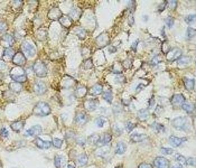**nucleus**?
Returning a JSON list of instances; mask_svg holds the SVG:
<instances>
[{"label":"nucleus","instance_id":"nucleus-1","mask_svg":"<svg viewBox=\"0 0 224 168\" xmlns=\"http://www.w3.org/2000/svg\"><path fill=\"white\" fill-rule=\"evenodd\" d=\"M51 113V108L50 105L46 102L39 101L38 102L33 110L34 115L39 117H45L48 116Z\"/></svg>","mask_w":224,"mask_h":168},{"label":"nucleus","instance_id":"nucleus-2","mask_svg":"<svg viewBox=\"0 0 224 168\" xmlns=\"http://www.w3.org/2000/svg\"><path fill=\"white\" fill-rule=\"evenodd\" d=\"M171 124L175 129L180 130H188L190 126L189 121L186 117L175 118L171 121Z\"/></svg>","mask_w":224,"mask_h":168},{"label":"nucleus","instance_id":"nucleus-3","mask_svg":"<svg viewBox=\"0 0 224 168\" xmlns=\"http://www.w3.org/2000/svg\"><path fill=\"white\" fill-rule=\"evenodd\" d=\"M34 72L39 77H44L47 75L48 70L45 64L41 61L38 60L33 65Z\"/></svg>","mask_w":224,"mask_h":168},{"label":"nucleus","instance_id":"nucleus-4","mask_svg":"<svg viewBox=\"0 0 224 168\" xmlns=\"http://www.w3.org/2000/svg\"><path fill=\"white\" fill-rule=\"evenodd\" d=\"M21 52L28 57H33L36 54L35 47L27 41L23 42L21 44Z\"/></svg>","mask_w":224,"mask_h":168},{"label":"nucleus","instance_id":"nucleus-5","mask_svg":"<svg viewBox=\"0 0 224 168\" xmlns=\"http://www.w3.org/2000/svg\"><path fill=\"white\" fill-rule=\"evenodd\" d=\"M182 52L179 48H175L169 51L166 55V58L169 61H174L181 57Z\"/></svg>","mask_w":224,"mask_h":168},{"label":"nucleus","instance_id":"nucleus-6","mask_svg":"<svg viewBox=\"0 0 224 168\" xmlns=\"http://www.w3.org/2000/svg\"><path fill=\"white\" fill-rule=\"evenodd\" d=\"M48 90L46 84L42 81H37L34 85V91L38 95H43Z\"/></svg>","mask_w":224,"mask_h":168},{"label":"nucleus","instance_id":"nucleus-7","mask_svg":"<svg viewBox=\"0 0 224 168\" xmlns=\"http://www.w3.org/2000/svg\"><path fill=\"white\" fill-rule=\"evenodd\" d=\"M154 164L157 168H170V161L164 157L156 158L154 160Z\"/></svg>","mask_w":224,"mask_h":168},{"label":"nucleus","instance_id":"nucleus-8","mask_svg":"<svg viewBox=\"0 0 224 168\" xmlns=\"http://www.w3.org/2000/svg\"><path fill=\"white\" fill-rule=\"evenodd\" d=\"M13 63L19 66H24L26 63V57L21 52H18L14 56Z\"/></svg>","mask_w":224,"mask_h":168},{"label":"nucleus","instance_id":"nucleus-9","mask_svg":"<svg viewBox=\"0 0 224 168\" xmlns=\"http://www.w3.org/2000/svg\"><path fill=\"white\" fill-rule=\"evenodd\" d=\"M34 143L38 148L41 149H48L52 146V142L50 141H43L42 139L37 137L34 141Z\"/></svg>","mask_w":224,"mask_h":168},{"label":"nucleus","instance_id":"nucleus-10","mask_svg":"<svg viewBox=\"0 0 224 168\" xmlns=\"http://www.w3.org/2000/svg\"><path fill=\"white\" fill-rule=\"evenodd\" d=\"M83 106L89 111H94L98 107V100L96 99H90L85 101Z\"/></svg>","mask_w":224,"mask_h":168},{"label":"nucleus","instance_id":"nucleus-11","mask_svg":"<svg viewBox=\"0 0 224 168\" xmlns=\"http://www.w3.org/2000/svg\"><path fill=\"white\" fill-rule=\"evenodd\" d=\"M42 127L39 125L32 127L29 130H26V133L30 136H37L42 133Z\"/></svg>","mask_w":224,"mask_h":168},{"label":"nucleus","instance_id":"nucleus-12","mask_svg":"<svg viewBox=\"0 0 224 168\" xmlns=\"http://www.w3.org/2000/svg\"><path fill=\"white\" fill-rule=\"evenodd\" d=\"M186 139L184 138H179L174 136H171L169 139L170 145L174 147H179Z\"/></svg>","mask_w":224,"mask_h":168},{"label":"nucleus","instance_id":"nucleus-13","mask_svg":"<svg viewBox=\"0 0 224 168\" xmlns=\"http://www.w3.org/2000/svg\"><path fill=\"white\" fill-rule=\"evenodd\" d=\"M75 120L77 124L80 125H83L86 124L88 121V117L85 113L80 112L76 115Z\"/></svg>","mask_w":224,"mask_h":168},{"label":"nucleus","instance_id":"nucleus-14","mask_svg":"<svg viewBox=\"0 0 224 168\" xmlns=\"http://www.w3.org/2000/svg\"><path fill=\"white\" fill-rule=\"evenodd\" d=\"M148 138V136L145 134H133L130 137L131 140L133 142H141Z\"/></svg>","mask_w":224,"mask_h":168},{"label":"nucleus","instance_id":"nucleus-15","mask_svg":"<svg viewBox=\"0 0 224 168\" xmlns=\"http://www.w3.org/2000/svg\"><path fill=\"white\" fill-rule=\"evenodd\" d=\"M25 124V121H19L14 122V123H13L10 125V127H11V129L14 131H15L17 132H20L24 128Z\"/></svg>","mask_w":224,"mask_h":168},{"label":"nucleus","instance_id":"nucleus-16","mask_svg":"<svg viewBox=\"0 0 224 168\" xmlns=\"http://www.w3.org/2000/svg\"><path fill=\"white\" fill-rule=\"evenodd\" d=\"M171 101L174 104H182L183 103L186 101V98L182 94H175L173 97Z\"/></svg>","mask_w":224,"mask_h":168},{"label":"nucleus","instance_id":"nucleus-17","mask_svg":"<svg viewBox=\"0 0 224 168\" xmlns=\"http://www.w3.org/2000/svg\"><path fill=\"white\" fill-rule=\"evenodd\" d=\"M183 81H184V86L188 90H193L194 89L195 85V81L194 79L184 77Z\"/></svg>","mask_w":224,"mask_h":168},{"label":"nucleus","instance_id":"nucleus-18","mask_svg":"<svg viewBox=\"0 0 224 168\" xmlns=\"http://www.w3.org/2000/svg\"><path fill=\"white\" fill-rule=\"evenodd\" d=\"M137 116H138V118H139L141 121H146V119H147L149 117V112L147 110H146V109H141V110H140L138 112Z\"/></svg>","mask_w":224,"mask_h":168},{"label":"nucleus","instance_id":"nucleus-19","mask_svg":"<svg viewBox=\"0 0 224 168\" xmlns=\"http://www.w3.org/2000/svg\"><path fill=\"white\" fill-rule=\"evenodd\" d=\"M88 161V156L86 154H82L77 158V163L80 166H83L87 164Z\"/></svg>","mask_w":224,"mask_h":168},{"label":"nucleus","instance_id":"nucleus-20","mask_svg":"<svg viewBox=\"0 0 224 168\" xmlns=\"http://www.w3.org/2000/svg\"><path fill=\"white\" fill-rule=\"evenodd\" d=\"M127 149L126 145L125 143L119 142L117 145L116 153L119 155H122L124 154Z\"/></svg>","mask_w":224,"mask_h":168},{"label":"nucleus","instance_id":"nucleus-21","mask_svg":"<svg viewBox=\"0 0 224 168\" xmlns=\"http://www.w3.org/2000/svg\"><path fill=\"white\" fill-rule=\"evenodd\" d=\"M10 76L13 80H14L15 81H16V82H18V83L24 82L27 80L26 76L25 75V74L21 75H15L11 74Z\"/></svg>","mask_w":224,"mask_h":168},{"label":"nucleus","instance_id":"nucleus-22","mask_svg":"<svg viewBox=\"0 0 224 168\" xmlns=\"http://www.w3.org/2000/svg\"><path fill=\"white\" fill-rule=\"evenodd\" d=\"M2 40L3 42H5L7 43L8 46H13V44H14V39L13 38V37L8 34H5L2 37Z\"/></svg>","mask_w":224,"mask_h":168},{"label":"nucleus","instance_id":"nucleus-23","mask_svg":"<svg viewBox=\"0 0 224 168\" xmlns=\"http://www.w3.org/2000/svg\"><path fill=\"white\" fill-rule=\"evenodd\" d=\"M182 109L187 112V113H191L194 110V105L189 102H186L185 101L182 104Z\"/></svg>","mask_w":224,"mask_h":168},{"label":"nucleus","instance_id":"nucleus-24","mask_svg":"<svg viewBox=\"0 0 224 168\" xmlns=\"http://www.w3.org/2000/svg\"><path fill=\"white\" fill-rule=\"evenodd\" d=\"M103 91V86L100 84H96L91 88V94L94 95H100Z\"/></svg>","mask_w":224,"mask_h":168},{"label":"nucleus","instance_id":"nucleus-25","mask_svg":"<svg viewBox=\"0 0 224 168\" xmlns=\"http://www.w3.org/2000/svg\"><path fill=\"white\" fill-rule=\"evenodd\" d=\"M192 62V58L189 56H184L180 57L178 60V63L181 65H187L190 64Z\"/></svg>","mask_w":224,"mask_h":168},{"label":"nucleus","instance_id":"nucleus-26","mask_svg":"<svg viewBox=\"0 0 224 168\" xmlns=\"http://www.w3.org/2000/svg\"><path fill=\"white\" fill-rule=\"evenodd\" d=\"M100 140V137L98 134H94L89 137L88 142L90 145H94L99 142Z\"/></svg>","mask_w":224,"mask_h":168},{"label":"nucleus","instance_id":"nucleus-27","mask_svg":"<svg viewBox=\"0 0 224 168\" xmlns=\"http://www.w3.org/2000/svg\"><path fill=\"white\" fill-rule=\"evenodd\" d=\"M195 33H196V30L195 28H193L192 27H188L186 35L187 39H190L195 36Z\"/></svg>","mask_w":224,"mask_h":168},{"label":"nucleus","instance_id":"nucleus-28","mask_svg":"<svg viewBox=\"0 0 224 168\" xmlns=\"http://www.w3.org/2000/svg\"><path fill=\"white\" fill-rule=\"evenodd\" d=\"M107 121V118L105 117H103V116L99 117L96 119L95 124L98 127H99L100 128H102L104 126Z\"/></svg>","mask_w":224,"mask_h":168},{"label":"nucleus","instance_id":"nucleus-29","mask_svg":"<svg viewBox=\"0 0 224 168\" xmlns=\"http://www.w3.org/2000/svg\"><path fill=\"white\" fill-rule=\"evenodd\" d=\"M10 88L15 92H19L21 90V85L18 82H11L10 84Z\"/></svg>","mask_w":224,"mask_h":168},{"label":"nucleus","instance_id":"nucleus-30","mask_svg":"<svg viewBox=\"0 0 224 168\" xmlns=\"http://www.w3.org/2000/svg\"><path fill=\"white\" fill-rule=\"evenodd\" d=\"M14 55H15V52H14V50H13L12 48H7L5 50L4 57H8V58L13 59Z\"/></svg>","mask_w":224,"mask_h":168},{"label":"nucleus","instance_id":"nucleus-31","mask_svg":"<svg viewBox=\"0 0 224 168\" xmlns=\"http://www.w3.org/2000/svg\"><path fill=\"white\" fill-rule=\"evenodd\" d=\"M195 14H189L185 17L184 21L187 24H192L195 21Z\"/></svg>","mask_w":224,"mask_h":168},{"label":"nucleus","instance_id":"nucleus-32","mask_svg":"<svg viewBox=\"0 0 224 168\" xmlns=\"http://www.w3.org/2000/svg\"><path fill=\"white\" fill-rule=\"evenodd\" d=\"M103 98L109 103H111L113 98L112 92L110 91H107L104 92Z\"/></svg>","mask_w":224,"mask_h":168},{"label":"nucleus","instance_id":"nucleus-33","mask_svg":"<svg viewBox=\"0 0 224 168\" xmlns=\"http://www.w3.org/2000/svg\"><path fill=\"white\" fill-rule=\"evenodd\" d=\"M110 150V147L108 146H105L103 147H101L98 151V155L103 156L105 155L107 153L109 152Z\"/></svg>","mask_w":224,"mask_h":168},{"label":"nucleus","instance_id":"nucleus-34","mask_svg":"<svg viewBox=\"0 0 224 168\" xmlns=\"http://www.w3.org/2000/svg\"><path fill=\"white\" fill-rule=\"evenodd\" d=\"M53 145L54 146V147H56V148H61L62 145L63 144V141L61 139H58V138H54L53 139V141H52V143Z\"/></svg>","mask_w":224,"mask_h":168},{"label":"nucleus","instance_id":"nucleus-35","mask_svg":"<svg viewBox=\"0 0 224 168\" xmlns=\"http://www.w3.org/2000/svg\"><path fill=\"white\" fill-rule=\"evenodd\" d=\"M153 128H154V130H156L158 132H161L164 130V126L162 125L161 124H159V123H154L152 125Z\"/></svg>","mask_w":224,"mask_h":168},{"label":"nucleus","instance_id":"nucleus-36","mask_svg":"<svg viewBox=\"0 0 224 168\" xmlns=\"http://www.w3.org/2000/svg\"><path fill=\"white\" fill-rule=\"evenodd\" d=\"M165 23L169 28H171L174 24V19L173 17H168L165 19Z\"/></svg>","mask_w":224,"mask_h":168},{"label":"nucleus","instance_id":"nucleus-37","mask_svg":"<svg viewBox=\"0 0 224 168\" xmlns=\"http://www.w3.org/2000/svg\"><path fill=\"white\" fill-rule=\"evenodd\" d=\"M112 139V135L109 134H106L104 135L103 139H102V143L103 144H107L111 141Z\"/></svg>","mask_w":224,"mask_h":168},{"label":"nucleus","instance_id":"nucleus-38","mask_svg":"<svg viewBox=\"0 0 224 168\" xmlns=\"http://www.w3.org/2000/svg\"><path fill=\"white\" fill-rule=\"evenodd\" d=\"M177 160L178 161L179 164L181 165L182 166L187 165V164H186V161H187V160H186V159L182 155H178V156L177 157Z\"/></svg>","mask_w":224,"mask_h":168},{"label":"nucleus","instance_id":"nucleus-39","mask_svg":"<svg viewBox=\"0 0 224 168\" xmlns=\"http://www.w3.org/2000/svg\"><path fill=\"white\" fill-rule=\"evenodd\" d=\"M54 165L56 168H61V159L59 156L56 155L54 158Z\"/></svg>","mask_w":224,"mask_h":168},{"label":"nucleus","instance_id":"nucleus-40","mask_svg":"<svg viewBox=\"0 0 224 168\" xmlns=\"http://www.w3.org/2000/svg\"><path fill=\"white\" fill-rule=\"evenodd\" d=\"M161 152L162 154L164 155H171L173 153V150L170 148H161Z\"/></svg>","mask_w":224,"mask_h":168},{"label":"nucleus","instance_id":"nucleus-41","mask_svg":"<svg viewBox=\"0 0 224 168\" xmlns=\"http://www.w3.org/2000/svg\"><path fill=\"white\" fill-rule=\"evenodd\" d=\"M8 29V25L4 21H0V33L4 32Z\"/></svg>","mask_w":224,"mask_h":168},{"label":"nucleus","instance_id":"nucleus-42","mask_svg":"<svg viewBox=\"0 0 224 168\" xmlns=\"http://www.w3.org/2000/svg\"><path fill=\"white\" fill-rule=\"evenodd\" d=\"M126 128L127 131L131 132V130H133V128H135V125L131 122H127V123L126 124Z\"/></svg>","mask_w":224,"mask_h":168},{"label":"nucleus","instance_id":"nucleus-43","mask_svg":"<svg viewBox=\"0 0 224 168\" xmlns=\"http://www.w3.org/2000/svg\"><path fill=\"white\" fill-rule=\"evenodd\" d=\"M186 164L188 165L193 166L195 165V160L193 158H189L186 161Z\"/></svg>","mask_w":224,"mask_h":168},{"label":"nucleus","instance_id":"nucleus-44","mask_svg":"<svg viewBox=\"0 0 224 168\" xmlns=\"http://www.w3.org/2000/svg\"><path fill=\"white\" fill-rule=\"evenodd\" d=\"M138 168H153L151 164L147 163H141L139 165Z\"/></svg>","mask_w":224,"mask_h":168},{"label":"nucleus","instance_id":"nucleus-45","mask_svg":"<svg viewBox=\"0 0 224 168\" xmlns=\"http://www.w3.org/2000/svg\"><path fill=\"white\" fill-rule=\"evenodd\" d=\"M1 136H3L4 137H8V130H7L5 128H3L1 130Z\"/></svg>","mask_w":224,"mask_h":168},{"label":"nucleus","instance_id":"nucleus-46","mask_svg":"<svg viewBox=\"0 0 224 168\" xmlns=\"http://www.w3.org/2000/svg\"><path fill=\"white\" fill-rule=\"evenodd\" d=\"M77 142L78 143V144H79V145L83 146V145H85V143L86 142V141L83 138H78V139L77 140Z\"/></svg>","mask_w":224,"mask_h":168},{"label":"nucleus","instance_id":"nucleus-47","mask_svg":"<svg viewBox=\"0 0 224 168\" xmlns=\"http://www.w3.org/2000/svg\"><path fill=\"white\" fill-rule=\"evenodd\" d=\"M6 67V64L5 63L4 61H0V71L4 70Z\"/></svg>","mask_w":224,"mask_h":168},{"label":"nucleus","instance_id":"nucleus-48","mask_svg":"<svg viewBox=\"0 0 224 168\" xmlns=\"http://www.w3.org/2000/svg\"><path fill=\"white\" fill-rule=\"evenodd\" d=\"M114 129H115V133H120V134H122V128H121L120 127H119L118 126H116L114 127Z\"/></svg>","mask_w":224,"mask_h":168},{"label":"nucleus","instance_id":"nucleus-49","mask_svg":"<svg viewBox=\"0 0 224 168\" xmlns=\"http://www.w3.org/2000/svg\"><path fill=\"white\" fill-rule=\"evenodd\" d=\"M177 1H171L170 2V8L174 9L177 6Z\"/></svg>","mask_w":224,"mask_h":168},{"label":"nucleus","instance_id":"nucleus-50","mask_svg":"<svg viewBox=\"0 0 224 168\" xmlns=\"http://www.w3.org/2000/svg\"><path fill=\"white\" fill-rule=\"evenodd\" d=\"M172 168H183V166L178 164V165H175L174 166H173Z\"/></svg>","mask_w":224,"mask_h":168},{"label":"nucleus","instance_id":"nucleus-51","mask_svg":"<svg viewBox=\"0 0 224 168\" xmlns=\"http://www.w3.org/2000/svg\"><path fill=\"white\" fill-rule=\"evenodd\" d=\"M68 168H75L74 166L71 165H68Z\"/></svg>","mask_w":224,"mask_h":168},{"label":"nucleus","instance_id":"nucleus-52","mask_svg":"<svg viewBox=\"0 0 224 168\" xmlns=\"http://www.w3.org/2000/svg\"><path fill=\"white\" fill-rule=\"evenodd\" d=\"M116 168H123L122 166H117Z\"/></svg>","mask_w":224,"mask_h":168}]
</instances>
